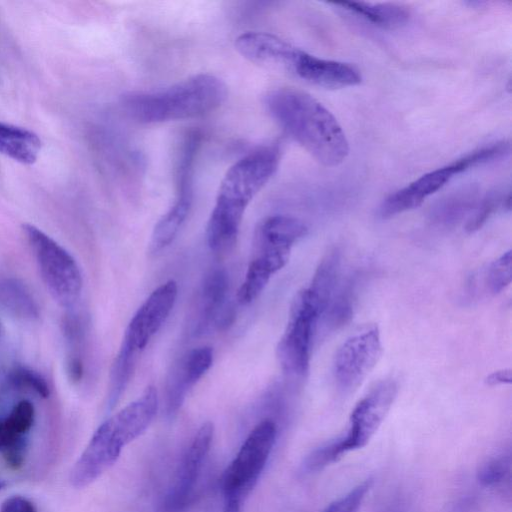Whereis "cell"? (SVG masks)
Listing matches in <instances>:
<instances>
[{"label":"cell","instance_id":"cell-28","mask_svg":"<svg viewBox=\"0 0 512 512\" xmlns=\"http://www.w3.org/2000/svg\"><path fill=\"white\" fill-rule=\"evenodd\" d=\"M9 382L18 388L34 391L39 396L47 398L50 388L46 380L37 372L26 367H15L8 375Z\"/></svg>","mask_w":512,"mask_h":512},{"label":"cell","instance_id":"cell-31","mask_svg":"<svg viewBox=\"0 0 512 512\" xmlns=\"http://www.w3.org/2000/svg\"><path fill=\"white\" fill-rule=\"evenodd\" d=\"M469 205V200L465 197H455L444 202L435 211V218L439 222L447 224L457 220Z\"/></svg>","mask_w":512,"mask_h":512},{"label":"cell","instance_id":"cell-33","mask_svg":"<svg viewBox=\"0 0 512 512\" xmlns=\"http://www.w3.org/2000/svg\"><path fill=\"white\" fill-rule=\"evenodd\" d=\"M512 376H511V370L510 369H503L498 370L493 373H491L487 379L486 382L490 386H496L501 384H509L511 383Z\"/></svg>","mask_w":512,"mask_h":512},{"label":"cell","instance_id":"cell-29","mask_svg":"<svg viewBox=\"0 0 512 512\" xmlns=\"http://www.w3.org/2000/svg\"><path fill=\"white\" fill-rule=\"evenodd\" d=\"M373 484L369 477L330 503L322 512H357Z\"/></svg>","mask_w":512,"mask_h":512},{"label":"cell","instance_id":"cell-8","mask_svg":"<svg viewBox=\"0 0 512 512\" xmlns=\"http://www.w3.org/2000/svg\"><path fill=\"white\" fill-rule=\"evenodd\" d=\"M382 355L380 332L367 325L353 333L338 348L333 361V377L344 394L355 391L367 378Z\"/></svg>","mask_w":512,"mask_h":512},{"label":"cell","instance_id":"cell-23","mask_svg":"<svg viewBox=\"0 0 512 512\" xmlns=\"http://www.w3.org/2000/svg\"><path fill=\"white\" fill-rule=\"evenodd\" d=\"M355 280L348 281L331 299L324 315L325 327L329 330L345 325L353 315L355 302Z\"/></svg>","mask_w":512,"mask_h":512},{"label":"cell","instance_id":"cell-22","mask_svg":"<svg viewBox=\"0 0 512 512\" xmlns=\"http://www.w3.org/2000/svg\"><path fill=\"white\" fill-rule=\"evenodd\" d=\"M138 352L122 342L112 366L107 405L112 409L121 397L134 369Z\"/></svg>","mask_w":512,"mask_h":512},{"label":"cell","instance_id":"cell-3","mask_svg":"<svg viewBox=\"0 0 512 512\" xmlns=\"http://www.w3.org/2000/svg\"><path fill=\"white\" fill-rule=\"evenodd\" d=\"M227 95L221 78L202 73L160 90L130 91L120 102L132 120L154 124L201 117L219 108Z\"/></svg>","mask_w":512,"mask_h":512},{"label":"cell","instance_id":"cell-5","mask_svg":"<svg viewBox=\"0 0 512 512\" xmlns=\"http://www.w3.org/2000/svg\"><path fill=\"white\" fill-rule=\"evenodd\" d=\"M323 313L324 307L308 287L297 293L276 347L277 359L286 374L304 377L308 373L313 335Z\"/></svg>","mask_w":512,"mask_h":512},{"label":"cell","instance_id":"cell-7","mask_svg":"<svg viewBox=\"0 0 512 512\" xmlns=\"http://www.w3.org/2000/svg\"><path fill=\"white\" fill-rule=\"evenodd\" d=\"M398 391L393 379L378 383L353 409L346 434L326 443L334 462L346 453L363 448L376 433Z\"/></svg>","mask_w":512,"mask_h":512},{"label":"cell","instance_id":"cell-27","mask_svg":"<svg viewBox=\"0 0 512 512\" xmlns=\"http://www.w3.org/2000/svg\"><path fill=\"white\" fill-rule=\"evenodd\" d=\"M511 280L512 258L509 250L490 264L486 275V285L492 294H498L511 283Z\"/></svg>","mask_w":512,"mask_h":512},{"label":"cell","instance_id":"cell-21","mask_svg":"<svg viewBox=\"0 0 512 512\" xmlns=\"http://www.w3.org/2000/svg\"><path fill=\"white\" fill-rule=\"evenodd\" d=\"M339 271L340 252L333 249L321 260L308 287L323 305L324 312L336 289Z\"/></svg>","mask_w":512,"mask_h":512},{"label":"cell","instance_id":"cell-9","mask_svg":"<svg viewBox=\"0 0 512 512\" xmlns=\"http://www.w3.org/2000/svg\"><path fill=\"white\" fill-rule=\"evenodd\" d=\"M214 426L205 422L196 432L183 454L174 480L160 504L159 512H185L194 493L197 479L210 450Z\"/></svg>","mask_w":512,"mask_h":512},{"label":"cell","instance_id":"cell-30","mask_svg":"<svg viewBox=\"0 0 512 512\" xmlns=\"http://www.w3.org/2000/svg\"><path fill=\"white\" fill-rule=\"evenodd\" d=\"M9 426L19 435L26 436L35 421V409L28 400H21L4 417Z\"/></svg>","mask_w":512,"mask_h":512},{"label":"cell","instance_id":"cell-11","mask_svg":"<svg viewBox=\"0 0 512 512\" xmlns=\"http://www.w3.org/2000/svg\"><path fill=\"white\" fill-rule=\"evenodd\" d=\"M124 446L110 420H105L74 464L69 477L71 485L83 488L94 482L117 461Z\"/></svg>","mask_w":512,"mask_h":512},{"label":"cell","instance_id":"cell-1","mask_svg":"<svg viewBox=\"0 0 512 512\" xmlns=\"http://www.w3.org/2000/svg\"><path fill=\"white\" fill-rule=\"evenodd\" d=\"M280 159V146L270 144L249 152L228 168L207 223L211 250L220 253L234 247L248 205L273 177Z\"/></svg>","mask_w":512,"mask_h":512},{"label":"cell","instance_id":"cell-13","mask_svg":"<svg viewBox=\"0 0 512 512\" xmlns=\"http://www.w3.org/2000/svg\"><path fill=\"white\" fill-rule=\"evenodd\" d=\"M466 170L463 161L458 159L422 175L407 186L389 195L379 208L380 216L387 219L417 208L427 197L440 190L455 175Z\"/></svg>","mask_w":512,"mask_h":512},{"label":"cell","instance_id":"cell-34","mask_svg":"<svg viewBox=\"0 0 512 512\" xmlns=\"http://www.w3.org/2000/svg\"><path fill=\"white\" fill-rule=\"evenodd\" d=\"M68 373L72 380L79 381L82 377L83 366L78 358H72L68 363Z\"/></svg>","mask_w":512,"mask_h":512},{"label":"cell","instance_id":"cell-4","mask_svg":"<svg viewBox=\"0 0 512 512\" xmlns=\"http://www.w3.org/2000/svg\"><path fill=\"white\" fill-rule=\"evenodd\" d=\"M22 228L48 291L59 304L73 305L79 298L83 285L76 260L36 226L24 224Z\"/></svg>","mask_w":512,"mask_h":512},{"label":"cell","instance_id":"cell-12","mask_svg":"<svg viewBox=\"0 0 512 512\" xmlns=\"http://www.w3.org/2000/svg\"><path fill=\"white\" fill-rule=\"evenodd\" d=\"M177 295L178 286L174 280L157 287L130 320L122 342L141 352L168 318Z\"/></svg>","mask_w":512,"mask_h":512},{"label":"cell","instance_id":"cell-10","mask_svg":"<svg viewBox=\"0 0 512 512\" xmlns=\"http://www.w3.org/2000/svg\"><path fill=\"white\" fill-rule=\"evenodd\" d=\"M197 151L192 145L182 147L177 166L176 199L153 229L149 243L152 253L169 246L188 217L193 201L192 178Z\"/></svg>","mask_w":512,"mask_h":512},{"label":"cell","instance_id":"cell-16","mask_svg":"<svg viewBox=\"0 0 512 512\" xmlns=\"http://www.w3.org/2000/svg\"><path fill=\"white\" fill-rule=\"evenodd\" d=\"M229 279L225 270L215 269L204 279L201 287L196 333L204 332L217 319L225 304Z\"/></svg>","mask_w":512,"mask_h":512},{"label":"cell","instance_id":"cell-26","mask_svg":"<svg viewBox=\"0 0 512 512\" xmlns=\"http://www.w3.org/2000/svg\"><path fill=\"white\" fill-rule=\"evenodd\" d=\"M510 201L509 193L506 196H501L499 192H491L480 202L469 218L466 230L475 232L480 229L501 204L504 208L510 210Z\"/></svg>","mask_w":512,"mask_h":512},{"label":"cell","instance_id":"cell-19","mask_svg":"<svg viewBox=\"0 0 512 512\" xmlns=\"http://www.w3.org/2000/svg\"><path fill=\"white\" fill-rule=\"evenodd\" d=\"M337 5L357 14L367 21L383 27L398 28L405 25L409 18V10L395 3L343 2Z\"/></svg>","mask_w":512,"mask_h":512},{"label":"cell","instance_id":"cell-24","mask_svg":"<svg viewBox=\"0 0 512 512\" xmlns=\"http://www.w3.org/2000/svg\"><path fill=\"white\" fill-rule=\"evenodd\" d=\"M272 274L258 261L251 259L244 280L237 293V301L241 305L253 302L265 289Z\"/></svg>","mask_w":512,"mask_h":512},{"label":"cell","instance_id":"cell-18","mask_svg":"<svg viewBox=\"0 0 512 512\" xmlns=\"http://www.w3.org/2000/svg\"><path fill=\"white\" fill-rule=\"evenodd\" d=\"M306 234L307 227L301 220L287 215H272L257 224L254 238L292 248Z\"/></svg>","mask_w":512,"mask_h":512},{"label":"cell","instance_id":"cell-36","mask_svg":"<svg viewBox=\"0 0 512 512\" xmlns=\"http://www.w3.org/2000/svg\"><path fill=\"white\" fill-rule=\"evenodd\" d=\"M0 332H1V325H0Z\"/></svg>","mask_w":512,"mask_h":512},{"label":"cell","instance_id":"cell-32","mask_svg":"<svg viewBox=\"0 0 512 512\" xmlns=\"http://www.w3.org/2000/svg\"><path fill=\"white\" fill-rule=\"evenodd\" d=\"M0 512H37V508L28 498L15 495L2 503Z\"/></svg>","mask_w":512,"mask_h":512},{"label":"cell","instance_id":"cell-6","mask_svg":"<svg viewBox=\"0 0 512 512\" xmlns=\"http://www.w3.org/2000/svg\"><path fill=\"white\" fill-rule=\"evenodd\" d=\"M276 439L272 420L260 422L249 433L222 477L224 503H241L256 484Z\"/></svg>","mask_w":512,"mask_h":512},{"label":"cell","instance_id":"cell-17","mask_svg":"<svg viewBox=\"0 0 512 512\" xmlns=\"http://www.w3.org/2000/svg\"><path fill=\"white\" fill-rule=\"evenodd\" d=\"M41 140L28 129L0 121V153L22 164H33L41 150Z\"/></svg>","mask_w":512,"mask_h":512},{"label":"cell","instance_id":"cell-20","mask_svg":"<svg viewBox=\"0 0 512 512\" xmlns=\"http://www.w3.org/2000/svg\"><path fill=\"white\" fill-rule=\"evenodd\" d=\"M0 307L25 320H33L39 316L35 298L29 289L16 279L0 278Z\"/></svg>","mask_w":512,"mask_h":512},{"label":"cell","instance_id":"cell-15","mask_svg":"<svg viewBox=\"0 0 512 512\" xmlns=\"http://www.w3.org/2000/svg\"><path fill=\"white\" fill-rule=\"evenodd\" d=\"M212 362L213 350L208 346L196 348L184 357L168 388L167 412L170 416L179 410L187 391L209 370Z\"/></svg>","mask_w":512,"mask_h":512},{"label":"cell","instance_id":"cell-25","mask_svg":"<svg viewBox=\"0 0 512 512\" xmlns=\"http://www.w3.org/2000/svg\"><path fill=\"white\" fill-rule=\"evenodd\" d=\"M510 472V453H502L482 462L477 469L476 478L482 486L495 488L509 479Z\"/></svg>","mask_w":512,"mask_h":512},{"label":"cell","instance_id":"cell-14","mask_svg":"<svg viewBox=\"0 0 512 512\" xmlns=\"http://www.w3.org/2000/svg\"><path fill=\"white\" fill-rule=\"evenodd\" d=\"M289 71L309 83L331 89L355 86L362 80L359 70L353 65L318 58L300 49Z\"/></svg>","mask_w":512,"mask_h":512},{"label":"cell","instance_id":"cell-35","mask_svg":"<svg viewBox=\"0 0 512 512\" xmlns=\"http://www.w3.org/2000/svg\"><path fill=\"white\" fill-rule=\"evenodd\" d=\"M3 486H4V482L2 480H0V490L2 489Z\"/></svg>","mask_w":512,"mask_h":512},{"label":"cell","instance_id":"cell-2","mask_svg":"<svg viewBox=\"0 0 512 512\" xmlns=\"http://www.w3.org/2000/svg\"><path fill=\"white\" fill-rule=\"evenodd\" d=\"M272 118L315 160L326 167L340 165L349 143L333 114L309 93L292 88L273 89L265 96Z\"/></svg>","mask_w":512,"mask_h":512}]
</instances>
